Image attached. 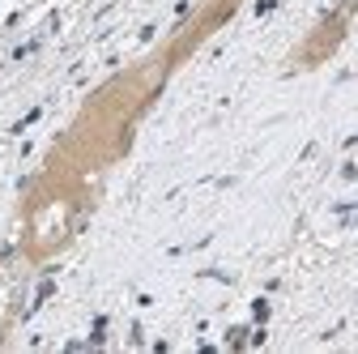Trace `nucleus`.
<instances>
[{"label":"nucleus","mask_w":358,"mask_h":354,"mask_svg":"<svg viewBox=\"0 0 358 354\" xmlns=\"http://www.w3.org/2000/svg\"><path fill=\"white\" fill-rule=\"evenodd\" d=\"M341 30H345V13H341V17H333V22H324L316 34H311V38H316V52H307V56H303V64H316L324 52H333V43L341 38Z\"/></svg>","instance_id":"1"}]
</instances>
